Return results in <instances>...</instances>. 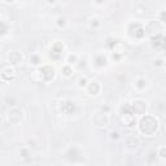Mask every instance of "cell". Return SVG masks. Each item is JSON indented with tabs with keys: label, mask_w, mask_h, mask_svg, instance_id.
I'll return each instance as SVG.
<instances>
[{
	"label": "cell",
	"mask_w": 166,
	"mask_h": 166,
	"mask_svg": "<svg viewBox=\"0 0 166 166\" xmlns=\"http://www.w3.org/2000/svg\"><path fill=\"white\" fill-rule=\"evenodd\" d=\"M16 75V71L13 68H11V65H4L2 68V78L4 81H11Z\"/></svg>",
	"instance_id": "obj_6"
},
{
	"label": "cell",
	"mask_w": 166,
	"mask_h": 166,
	"mask_svg": "<svg viewBox=\"0 0 166 166\" xmlns=\"http://www.w3.org/2000/svg\"><path fill=\"white\" fill-rule=\"evenodd\" d=\"M77 62V56H69V64H75Z\"/></svg>",
	"instance_id": "obj_26"
},
{
	"label": "cell",
	"mask_w": 166,
	"mask_h": 166,
	"mask_svg": "<svg viewBox=\"0 0 166 166\" xmlns=\"http://www.w3.org/2000/svg\"><path fill=\"white\" fill-rule=\"evenodd\" d=\"M62 49H64V46L61 42H56L55 44L52 46L51 48V57L55 60H59L61 57V53H62Z\"/></svg>",
	"instance_id": "obj_7"
},
{
	"label": "cell",
	"mask_w": 166,
	"mask_h": 166,
	"mask_svg": "<svg viewBox=\"0 0 166 166\" xmlns=\"http://www.w3.org/2000/svg\"><path fill=\"white\" fill-rule=\"evenodd\" d=\"M139 128L144 135L152 136L158 128V122L152 115H144L139 122Z\"/></svg>",
	"instance_id": "obj_1"
},
{
	"label": "cell",
	"mask_w": 166,
	"mask_h": 166,
	"mask_svg": "<svg viewBox=\"0 0 166 166\" xmlns=\"http://www.w3.org/2000/svg\"><path fill=\"white\" fill-rule=\"evenodd\" d=\"M109 110V106H103V112H108Z\"/></svg>",
	"instance_id": "obj_32"
},
{
	"label": "cell",
	"mask_w": 166,
	"mask_h": 166,
	"mask_svg": "<svg viewBox=\"0 0 166 166\" xmlns=\"http://www.w3.org/2000/svg\"><path fill=\"white\" fill-rule=\"evenodd\" d=\"M92 121H93V125L96 126H105L108 123V115L104 112H99L93 115Z\"/></svg>",
	"instance_id": "obj_5"
},
{
	"label": "cell",
	"mask_w": 166,
	"mask_h": 166,
	"mask_svg": "<svg viewBox=\"0 0 166 166\" xmlns=\"http://www.w3.org/2000/svg\"><path fill=\"white\" fill-rule=\"evenodd\" d=\"M158 156L162 157V158H166V148H165V147L158 150Z\"/></svg>",
	"instance_id": "obj_22"
},
{
	"label": "cell",
	"mask_w": 166,
	"mask_h": 166,
	"mask_svg": "<svg viewBox=\"0 0 166 166\" xmlns=\"http://www.w3.org/2000/svg\"><path fill=\"white\" fill-rule=\"evenodd\" d=\"M144 9H146V8H144L143 5H136L135 7V11H136V13H138V14H143V11Z\"/></svg>",
	"instance_id": "obj_21"
},
{
	"label": "cell",
	"mask_w": 166,
	"mask_h": 166,
	"mask_svg": "<svg viewBox=\"0 0 166 166\" xmlns=\"http://www.w3.org/2000/svg\"><path fill=\"white\" fill-rule=\"evenodd\" d=\"M62 70H64V74L66 75V77H69V75L71 74V69H70L69 66H65V68H64Z\"/></svg>",
	"instance_id": "obj_23"
},
{
	"label": "cell",
	"mask_w": 166,
	"mask_h": 166,
	"mask_svg": "<svg viewBox=\"0 0 166 166\" xmlns=\"http://www.w3.org/2000/svg\"><path fill=\"white\" fill-rule=\"evenodd\" d=\"M128 33H130L131 37L141 39L144 35H146V29H144L140 24H131L130 27H128Z\"/></svg>",
	"instance_id": "obj_4"
},
{
	"label": "cell",
	"mask_w": 166,
	"mask_h": 166,
	"mask_svg": "<svg viewBox=\"0 0 166 166\" xmlns=\"http://www.w3.org/2000/svg\"><path fill=\"white\" fill-rule=\"evenodd\" d=\"M91 26H92V27H97V26H99V21H97L96 18H95V20H92Z\"/></svg>",
	"instance_id": "obj_27"
},
{
	"label": "cell",
	"mask_w": 166,
	"mask_h": 166,
	"mask_svg": "<svg viewBox=\"0 0 166 166\" xmlns=\"http://www.w3.org/2000/svg\"><path fill=\"white\" fill-rule=\"evenodd\" d=\"M112 138L113 139H117L118 138V132H112Z\"/></svg>",
	"instance_id": "obj_30"
},
{
	"label": "cell",
	"mask_w": 166,
	"mask_h": 166,
	"mask_svg": "<svg viewBox=\"0 0 166 166\" xmlns=\"http://www.w3.org/2000/svg\"><path fill=\"white\" fill-rule=\"evenodd\" d=\"M160 20L162 21V22L166 24V11H162V12H161V14H160Z\"/></svg>",
	"instance_id": "obj_24"
},
{
	"label": "cell",
	"mask_w": 166,
	"mask_h": 166,
	"mask_svg": "<svg viewBox=\"0 0 166 166\" xmlns=\"http://www.w3.org/2000/svg\"><path fill=\"white\" fill-rule=\"evenodd\" d=\"M160 31H161V26L158 25L156 21H150V22L147 25V27H146V33L152 34V37H155V34L158 35Z\"/></svg>",
	"instance_id": "obj_10"
},
{
	"label": "cell",
	"mask_w": 166,
	"mask_h": 166,
	"mask_svg": "<svg viewBox=\"0 0 166 166\" xmlns=\"http://www.w3.org/2000/svg\"><path fill=\"white\" fill-rule=\"evenodd\" d=\"M30 61H31V64H34V65H38V64L40 62V59H39V56L33 55V56L30 57Z\"/></svg>",
	"instance_id": "obj_18"
},
{
	"label": "cell",
	"mask_w": 166,
	"mask_h": 166,
	"mask_svg": "<svg viewBox=\"0 0 166 166\" xmlns=\"http://www.w3.org/2000/svg\"><path fill=\"white\" fill-rule=\"evenodd\" d=\"M95 62H96V65L97 66H103V65H105V62H106V59L104 56H96V59H95Z\"/></svg>",
	"instance_id": "obj_17"
},
{
	"label": "cell",
	"mask_w": 166,
	"mask_h": 166,
	"mask_svg": "<svg viewBox=\"0 0 166 166\" xmlns=\"http://www.w3.org/2000/svg\"><path fill=\"white\" fill-rule=\"evenodd\" d=\"M100 92V84L97 82H91L88 86V93L90 95H97Z\"/></svg>",
	"instance_id": "obj_14"
},
{
	"label": "cell",
	"mask_w": 166,
	"mask_h": 166,
	"mask_svg": "<svg viewBox=\"0 0 166 166\" xmlns=\"http://www.w3.org/2000/svg\"><path fill=\"white\" fill-rule=\"evenodd\" d=\"M8 61L11 64H18L22 61V55L20 52H9L8 53Z\"/></svg>",
	"instance_id": "obj_13"
},
{
	"label": "cell",
	"mask_w": 166,
	"mask_h": 166,
	"mask_svg": "<svg viewBox=\"0 0 166 166\" xmlns=\"http://www.w3.org/2000/svg\"><path fill=\"white\" fill-rule=\"evenodd\" d=\"M8 119L11 123H18V122L22 119V112L20 109H12L8 114Z\"/></svg>",
	"instance_id": "obj_11"
},
{
	"label": "cell",
	"mask_w": 166,
	"mask_h": 166,
	"mask_svg": "<svg viewBox=\"0 0 166 166\" xmlns=\"http://www.w3.org/2000/svg\"><path fill=\"white\" fill-rule=\"evenodd\" d=\"M40 75L44 81H51L55 75V70L51 68V66H43L40 69Z\"/></svg>",
	"instance_id": "obj_12"
},
{
	"label": "cell",
	"mask_w": 166,
	"mask_h": 166,
	"mask_svg": "<svg viewBox=\"0 0 166 166\" xmlns=\"http://www.w3.org/2000/svg\"><path fill=\"white\" fill-rule=\"evenodd\" d=\"M136 86H138V88H144L146 87V81H144V79H139Z\"/></svg>",
	"instance_id": "obj_20"
},
{
	"label": "cell",
	"mask_w": 166,
	"mask_h": 166,
	"mask_svg": "<svg viewBox=\"0 0 166 166\" xmlns=\"http://www.w3.org/2000/svg\"><path fill=\"white\" fill-rule=\"evenodd\" d=\"M126 146L128 147V148H139V140L138 139H135V138H128L127 140H126Z\"/></svg>",
	"instance_id": "obj_15"
},
{
	"label": "cell",
	"mask_w": 166,
	"mask_h": 166,
	"mask_svg": "<svg viewBox=\"0 0 166 166\" xmlns=\"http://www.w3.org/2000/svg\"><path fill=\"white\" fill-rule=\"evenodd\" d=\"M57 24H59L60 26H64L65 25V20L64 18H59V22H57Z\"/></svg>",
	"instance_id": "obj_29"
},
{
	"label": "cell",
	"mask_w": 166,
	"mask_h": 166,
	"mask_svg": "<svg viewBox=\"0 0 166 166\" xmlns=\"http://www.w3.org/2000/svg\"><path fill=\"white\" fill-rule=\"evenodd\" d=\"M68 158H69V160H71V161H77L78 158H79V153H78V150H77L75 148L70 149L69 152H68Z\"/></svg>",
	"instance_id": "obj_16"
},
{
	"label": "cell",
	"mask_w": 166,
	"mask_h": 166,
	"mask_svg": "<svg viewBox=\"0 0 166 166\" xmlns=\"http://www.w3.org/2000/svg\"><path fill=\"white\" fill-rule=\"evenodd\" d=\"M131 109H132V113L134 114H143L147 109V105L146 103H143L141 100H136L131 104Z\"/></svg>",
	"instance_id": "obj_8"
},
{
	"label": "cell",
	"mask_w": 166,
	"mask_h": 166,
	"mask_svg": "<svg viewBox=\"0 0 166 166\" xmlns=\"http://www.w3.org/2000/svg\"><path fill=\"white\" fill-rule=\"evenodd\" d=\"M61 112L64 114H73L75 112L74 101H71V100H66V101H64L62 105H61Z\"/></svg>",
	"instance_id": "obj_9"
},
{
	"label": "cell",
	"mask_w": 166,
	"mask_h": 166,
	"mask_svg": "<svg viewBox=\"0 0 166 166\" xmlns=\"http://www.w3.org/2000/svg\"><path fill=\"white\" fill-rule=\"evenodd\" d=\"M119 59V55H113V60H118Z\"/></svg>",
	"instance_id": "obj_31"
},
{
	"label": "cell",
	"mask_w": 166,
	"mask_h": 166,
	"mask_svg": "<svg viewBox=\"0 0 166 166\" xmlns=\"http://www.w3.org/2000/svg\"><path fill=\"white\" fill-rule=\"evenodd\" d=\"M115 44H117V40H113V39H108V43H106V46L109 47V48H113Z\"/></svg>",
	"instance_id": "obj_19"
},
{
	"label": "cell",
	"mask_w": 166,
	"mask_h": 166,
	"mask_svg": "<svg viewBox=\"0 0 166 166\" xmlns=\"http://www.w3.org/2000/svg\"><path fill=\"white\" fill-rule=\"evenodd\" d=\"M150 42H152V47L155 49H157V51H164V49H166V37L162 34H158V35H155V37H152V39H150Z\"/></svg>",
	"instance_id": "obj_3"
},
{
	"label": "cell",
	"mask_w": 166,
	"mask_h": 166,
	"mask_svg": "<svg viewBox=\"0 0 166 166\" xmlns=\"http://www.w3.org/2000/svg\"><path fill=\"white\" fill-rule=\"evenodd\" d=\"M121 121L122 123L128 126V127H132L135 125V114L132 113L131 109V104H125L121 109Z\"/></svg>",
	"instance_id": "obj_2"
},
{
	"label": "cell",
	"mask_w": 166,
	"mask_h": 166,
	"mask_svg": "<svg viewBox=\"0 0 166 166\" xmlns=\"http://www.w3.org/2000/svg\"><path fill=\"white\" fill-rule=\"evenodd\" d=\"M0 26H2V34H5V33H7V30H8V27L5 26V24H4V22H0Z\"/></svg>",
	"instance_id": "obj_25"
},
{
	"label": "cell",
	"mask_w": 166,
	"mask_h": 166,
	"mask_svg": "<svg viewBox=\"0 0 166 166\" xmlns=\"http://www.w3.org/2000/svg\"><path fill=\"white\" fill-rule=\"evenodd\" d=\"M86 82H87V79H86V78H82L81 81H79V84H81V86H84V84H86Z\"/></svg>",
	"instance_id": "obj_28"
}]
</instances>
